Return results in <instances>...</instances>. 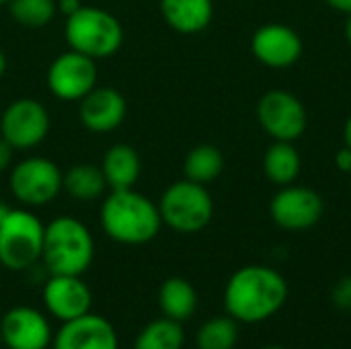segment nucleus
Masks as SVG:
<instances>
[{
	"label": "nucleus",
	"instance_id": "obj_1",
	"mask_svg": "<svg viewBox=\"0 0 351 349\" xmlns=\"http://www.w3.org/2000/svg\"><path fill=\"white\" fill-rule=\"evenodd\" d=\"M286 278L267 265H245L237 269L224 288V309L237 323H263L288 300Z\"/></svg>",
	"mask_w": 351,
	"mask_h": 349
},
{
	"label": "nucleus",
	"instance_id": "obj_2",
	"mask_svg": "<svg viewBox=\"0 0 351 349\" xmlns=\"http://www.w3.org/2000/svg\"><path fill=\"white\" fill-rule=\"evenodd\" d=\"M103 232L119 245H146L154 241L162 228L158 204L150 202L140 191H111L101 206Z\"/></svg>",
	"mask_w": 351,
	"mask_h": 349
},
{
	"label": "nucleus",
	"instance_id": "obj_3",
	"mask_svg": "<svg viewBox=\"0 0 351 349\" xmlns=\"http://www.w3.org/2000/svg\"><path fill=\"white\" fill-rule=\"evenodd\" d=\"M95 259V239L72 216L53 218L43 230L41 261L49 276H82Z\"/></svg>",
	"mask_w": 351,
	"mask_h": 349
},
{
	"label": "nucleus",
	"instance_id": "obj_4",
	"mask_svg": "<svg viewBox=\"0 0 351 349\" xmlns=\"http://www.w3.org/2000/svg\"><path fill=\"white\" fill-rule=\"evenodd\" d=\"M66 41L70 49L93 60H105L119 51L123 27L115 14L97 6H80L66 19Z\"/></svg>",
	"mask_w": 351,
	"mask_h": 349
},
{
	"label": "nucleus",
	"instance_id": "obj_5",
	"mask_svg": "<svg viewBox=\"0 0 351 349\" xmlns=\"http://www.w3.org/2000/svg\"><path fill=\"white\" fill-rule=\"evenodd\" d=\"M162 224L181 234L204 230L214 216V200L206 185L189 179L175 181L165 189L158 202Z\"/></svg>",
	"mask_w": 351,
	"mask_h": 349
},
{
	"label": "nucleus",
	"instance_id": "obj_6",
	"mask_svg": "<svg viewBox=\"0 0 351 349\" xmlns=\"http://www.w3.org/2000/svg\"><path fill=\"white\" fill-rule=\"evenodd\" d=\"M41 220L21 208H12L0 222V265L10 272H25L41 261L43 251Z\"/></svg>",
	"mask_w": 351,
	"mask_h": 349
},
{
	"label": "nucleus",
	"instance_id": "obj_7",
	"mask_svg": "<svg viewBox=\"0 0 351 349\" xmlns=\"http://www.w3.org/2000/svg\"><path fill=\"white\" fill-rule=\"evenodd\" d=\"M64 173L60 167L43 156H31L10 171V191L27 208H41L53 202L62 191Z\"/></svg>",
	"mask_w": 351,
	"mask_h": 349
},
{
	"label": "nucleus",
	"instance_id": "obj_8",
	"mask_svg": "<svg viewBox=\"0 0 351 349\" xmlns=\"http://www.w3.org/2000/svg\"><path fill=\"white\" fill-rule=\"evenodd\" d=\"M257 119L261 130L280 142H296L308 125L304 103L282 88L267 91L257 103Z\"/></svg>",
	"mask_w": 351,
	"mask_h": 349
},
{
	"label": "nucleus",
	"instance_id": "obj_9",
	"mask_svg": "<svg viewBox=\"0 0 351 349\" xmlns=\"http://www.w3.org/2000/svg\"><path fill=\"white\" fill-rule=\"evenodd\" d=\"M325 214V202L321 193L311 187L302 185H286L271 197L269 216L271 220L288 230V232H302L321 222Z\"/></svg>",
	"mask_w": 351,
	"mask_h": 349
},
{
	"label": "nucleus",
	"instance_id": "obj_10",
	"mask_svg": "<svg viewBox=\"0 0 351 349\" xmlns=\"http://www.w3.org/2000/svg\"><path fill=\"white\" fill-rule=\"evenodd\" d=\"M49 132V113L37 99L12 101L0 117V134L14 150L35 148Z\"/></svg>",
	"mask_w": 351,
	"mask_h": 349
},
{
	"label": "nucleus",
	"instance_id": "obj_11",
	"mask_svg": "<svg viewBox=\"0 0 351 349\" xmlns=\"http://www.w3.org/2000/svg\"><path fill=\"white\" fill-rule=\"evenodd\" d=\"M97 60L74 49L60 53L47 70V86L62 101H80L99 80Z\"/></svg>",
	"mask_w": 351,
	"mask_h": 349
},
{
	"label": "nucleus",
	"instance_id": "obj_12",
	"mask_svg": "<svg viewBox=\"0 0 351 349\" xmlns=\"http://www.w3.org/2000/svg\"><path fill=\"white\" fill-rule=\"evenodd\" d=\"M0 339L6 349H49L53 331L41 311L12 306L0 321Z\"/></svg>",
	"mask_w": 351,
	"mask_h": 349
},
{
	"label": "nucleus",
	"instance_id": "obj_13",
	"mask_svg": "<svg viewBox=\"0 0 351 349\" xmlns=\"http://www.w3.org/2000/svg\"><path fill=\"white\" fill-rule=\"evenodd\" d=\"M251 51L263 66L280 70L290 68L300 60L304 43L292 27L282 23H267L253 33Z\"/></svg>",
	"mask_w": 351,
	"mask_h": 349
},
{
	"label": "nucleus",
	"instance_id": "obj_14",
	"mask_svg": "<svg viewBox=\"0 0 351 349\" xmlns=\"http://www.w3.org/2000/svg\"><path fill=\"white\" fill-rule=\"evenodd\" d=\"M41 300L53 319L66 323L90 313L93 292L82 276H49L41 292Z\"/></svg>",
	"mask_w": 351,
	"mask_h": 349
},
{
	"label": "nucleus",
	"instance_id": "obj_15",
	"mask_svg": "<svg viewBox=\"0 0 351 349\" xmlns=\"http://www.w3.org/2000/svg\"><path fill=\"white\" fill-rule=\"evenodd\" d=\"M51 349H119V337L105 317L86 313L60 325Z\"/></svg>",
	"mask_w": 351,
	"mask_h": 349
},
{
	"label": "nucleus",
	"instance_id": "obj_16",
	"mask_svg": "<svg viewBox=\"0 0 351 349\" xmlns=\"http://www.w3.org/2000/svg\"><path fill=\"white\" fill-rule=\"evenodd\" d=\"M128 113V103L123 95L111 86H95L88 95L80 99V121L88 132L107 134L117 130Z\"/></svg>",
	"mask_w": 351,
	"mask_h": 349
},
{
	"label": "nucleus",
	"instance_id": "obj_17",
	"mask_svg": "<svg viewBox=\"0 0 351 349\" xmlns=\"http://www.w3.org/2000/svg\"><path fill=\"white\" fill-rule=\"evenodd\" d=\"M160 12L171 29L183 35L204 31L214 16L212 0H160Z\"/></svg>",
	"mask_w": 351,
	"mask_h": 349
},
{
	"label": "nucleus",
	"instance_id": "obj_18",
	"mask_svg": "<svg viewBox=\"0 0 351 349\" xmlns=\"http://www.w3.org/2000/svg\"><path fill=\"white\" fill-rule=\"evenodd\" d=\"M140 169H142L140 156L136 148L130 144H113L105 152L103 163H101L103 177L111 191L132 189L140 177Z\"/></svg>",
	"mask_w": 351,
	"mask_h": 349
},
{
	"label": "nucleus",
	"instance_id": "obj_19",
	"mask_svg": "<svg viewBox=\"0 0 351 349\" xmlns=\"http://www.w3.org/2000/svg\"><path fill=\"white\" fill-rule=\"evenodd\" d=\"M158 309L162 317L183 323L193 317L197 309V292L185 278H169L158 288Z\"/></svg>",
	"mask_w": 351,
	"mask_h": 349
},
{
	"label": "nucleus",
	"instance_id": "obj_20",
	"mask_svg": "<svg viewBox=\"0 0 351 349\" xmlns=\"http://www.w3.org/2000/svg\"><path fill=\"white\" fill-rule=\"evenodd\" d=\"M300 171H302V158H300L294 142L274 140V144L265 150V156H263L265 177L274 185L286 187L298 179Z\"/></svg>",
	"mask_w": 351,
	"mask_h": 349
},
{
	"label": "nucleus",
	"instance_id": "obj_21",
	"mask_svg": "<svg viewBox=\"0 0 351 349\" xmlns=\"http://www.w3.org/2000/svg\"><path fill=\"white\" fill-rule=\"evenodd\" d=\"M62 189L76 202H93L103 195V191L107 189V181L101 167L93 163H78L64 173Z\"/></svg>",
	"mask_w": 351,
	"mask_h": 349
},
{
	"label": "nucleus",
	"instance_id": "obj_22",
	"mask_svg": "<svg viewBox=\"0 0 351 349\" xmlns=\"http://www.w3.org/2000/svg\"><path fill=\"white\" fill-rule=\"evenodd\" d=\"M222 171H224V156L220 148L214 144H199L191 148L189 154L185 156L183 173H185V179L193 183L208 185L216 181L222 175Z\"/></svg>",
	"mask_w": 351,
	"mask_h": 349
},
{
	"label": "nucleus",
	"instance_id": "obj_23",
	"mask_svg": "<svg viewBox=\"0 0 351 349\" xmlns=\"http://www.w3.org/2000/svg\"><path fill=\"white\" fill-rule=\"evenodd\" d=\"M185 331L181 323L160 317L150 321L136 337L134 349H183Z\"/></svg>",
	"mask_w": 351,
	"mask_h": 349
},
{
	"label": "nucleus",
	"instance_id": "obj_24",
	"mask_svg": "<svg viewBox=\"0 0 351 349\" xmlns=\"http://www.w3.org/2000/svg\"><path fill=\"white\" fill-rule=\"evenodd\" d=\"M239 341V325L232 317H214L206 321L197 335V349H234Z\"/></svg>",
	"mask_w": 351,
	"mask_h": 349
},
{
	"label": "nucleus",
	"instance_id": "obj_25",
	"mask_svg": "<svg viewBox=\"0 0 351 349\" xmlns=\"http://www.w3.org/2000/svg\"><path fill=\"white\" fill-rule=\"evenodd\" d=\"M10 16L14 23L31 29L45 27L58 12L56 0H10L8 2Z\"/></svg>",
	"mask_w": 351,
	"mask_h": 349
},
{
	"label": "nucleus",
	"instance_id": "obj_26",
	"mask_svg": "<svg viewBox=\"0 0 351 349\" xmlns=\"http://www.w3.org/2000/svg\"><path fill=\"white\" fill-rule=\"evenodd\" d=\"M331 300H333V304H335L339 311L351 313V276L341 278V280L333 286V290H331Z\"/></svg>",
	"mask_w": 351,
	"mask_h": 349
},
{
	"label": "nucleus",
	"instance_id": "obj_27",
	"mask_svg": "<svg viewBox=\"0 0 351 349\" xmlns=\"http://www.w3.org/2000/svg\"><path fill=\"white\" fill-rule=\"evenodd\" d=\"M335 167H337L341 173L351 175V148L350 146H346V144H343V148H339V150H337V154H335Z\"/></svg>",
	"mask_w": 351,
	"mask_h": 349
},
{
	"label": "nucleus",
	"instance_id": "obj_28",
	"mask_svg": "<svg viewBox=\"0 0 351 349\" xmlns=\"http://www.w3.org/2000/svg\"><path fill=\"white\" fill-rule=\"evenodd\" d=\"M12 154H14V148L0 136V173H4V171L10 167Z\"/></svg>",
	"mask_w": 351,
	"mask_h": 349
},
{
	"label": "nucleus",
	"instance_id": "obj_29",
	"mask_svg": "<svg viewBox=\"0 0 351 349\" xmlns=\"http://www.w3.org/2000/svg\"><path fill=\"white\" fill-rule=\"evenodd\" d=\"M56 4H58V12L66 14V19H68L70 14H74V12L82 6L80 0H56Z\"/></svg>",
	"mask_w": 351,
	"mask_h": 349
},
{
	"label": "nucleus",
	"instance_id": "obj_30",
	"mask_svg": "<svg viewBox=\"0 0 351 349\" xmlns=\"http://www.w3.org/2000/svg\"><path fill=\"white\" fill-rule=\"evenodd\" d=\"M333 10L343 12V14H351V0H325Z\"/></svg>",
	"mask_w": 351,
	"mask_h": 349
},
{
	"label": "nucleus",
	"instance_id": "obj_31",
	"mask_svg": "<svg viewBox=\"0 0 351 349\" xmlns=\"http://www.w3.org/2000/svg\"><path fill=\"white\" fill-rule=\"evenodd\" d=\"M343 142H346V146H350L351 148V115L348 117L346 128H343Z\"/></svg>",
	"mask_w": 351,
	"mask_h": 349
},
{
	"label": "nucleus",
	"instance_id": "obj_32",
	"mask_svg": "<svg viewBox=\"0 0 351 349\" xmlns=\"http://www.w3.org/2000/svg\"><path fill=\"white\" fill-rule=\"evenodd\" d=\"M10 210H12V208H10L8 204L0 202V222H2V220H4V218H6V216L10 214Z\"/></svg>",
	"mask_w": 351,
	"mask_h": 349
},
{
	"label": "nucleus",
	"instance_id": "obj_33",
	"mask_svg": "<svg viewBox=\"0 0 351 349\" xmlns=\"http://www.w3.org/2000/svg\"><path fill=\"white\" fill-rule=\"evenodd\" d=\"M4 72H6V56H4V51L0 49V78L4 76Z\"/></svg>",
	"mask_w": 351,
	"mask_h": 349
},
{
	"label": "nucleus",
	"instance_id": "obj_34",
	"mask_svg": "<svg viewBox=\"0 0 351 349\" xmlns=\"http://www.w3.org/2000/svg\"><path fill=\"white\" fill-rule=\"evenodd\" d=\"M346 37H348V43L351 45V14H348V23H346Z\"/></svg>",
	"mask_w": 351,
	"mask_h": 349
},
{
	"label": "nucleus",
	"instance_id": "obj_35",
	"mask_svg": "<svg viewBox=\"0 0 351 349\" xmlns=\"http://www.w3.org/2000/svg\"><path fill=\"white\" fill-rule=\"evenodd\" d=\"M263 349H284V348H280V346H267V348H263Z\"/></svg>",
	"mask_w": 351,
	"mask_h": 349
},
{
	"label": "nucleus",
	"instance_id": "obj_36",
	"mask_svg": "<svg viewBox=\"0 0 351 349\" xmlns=\"http://www.w3.org/2000/svg\"><path fill=\"white\" fill-rule=\"evenodd\" d=\"M10 0H0V4H8Z\"/></svg>",
	"mask_w": 351,
	"mask_h": 349
},
{
	"label": "nucleus",
	"instance_id": "obj_37",
	"mask_svg": "<svg viewBox=\"0 0 351 349\" xmlns=\"http://www.w3.org/2000/svg\"><path fill=\"white\" fill-rule=\"evenodd\" d=\"M350 179H351V175H350ZM350 185H351V183H350Z\"/></svg>",
	"mask_w": 351,
	"mask_h": 349
}]
</instances>
